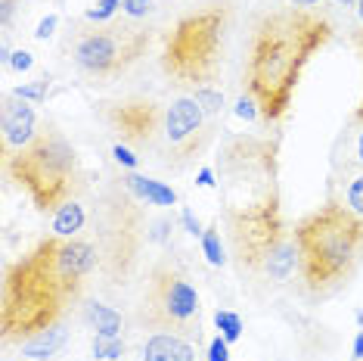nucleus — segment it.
<instances>
[{
  "label": "nucleus",
  "mask_w": 363,
  "mask_h": 361,
  "mask_svg": "<svg viewBox=\"0 0 363 361\" xmlns=\"http://www.w3.org/2000/svg\"><path fill=\"white\" fill-rule=\"evenodd\" d=\"M125 184H128V190L134 193L137 200H146V203H152V206H174V203H177V193L171 190L168 184H162V180L128 175Z\"/></svg>",
  "instance_id": "15"
},
{
  "label": "nucleus",
  "mask_w": 363,
  "mask_h": 361,
  "mask_svg": "<svg viewBox=\"0 0 363 361\" xmlns=\"http://www.w3.org/2000/svg\"><path fill=\"white\" fill-rule=\"evenodd\" d=\"M236 116L239 119H255V116H258V103H255L252 97H242L239 106H236Z\"/></svg>",
  "instance_id": "31"
},
{
  "label": "nucleus",
  "mask_w": 363,
  "mask_h": 361,
  "mask_svg": "<svg viewBox=\"0 0 363 361\" xmlns=\"http://www.w3.org/2000/svg\"><path fill=\"white\" fill-rule=\"evenodd\" d=\"M208 361H230V343L224 336H214L208 346Z\"/></svg>",
  "instance_id": "27"
},
{
  "label": "nucleus",
  "mask_w": 363,
  "mask_h": 361,
  "mask_svg": "<svg viewBox=\"0 0 363 361\" xmlns=\"http://www.w3.org/2000/svg\"><path fill=\"white\" fill-rule=\"evenodd\" d=\"M230 243L239 268L267 274L270 281H286L298 265V249L286 231L274 187L249 206L230 209Z\"/></svg>",
  "instance_id": "4"
},
{
  "label": "nucleus",
  "mask_w": 363,
  "mask_h": 361,
  "mask_svg": "<svg viewBox=\"0 0 363 361\" xmlns=\"http://www.w3.org/2000/svg\"><path fill=\"white\" fill-rule=\"evenodd\" d=\"M220 171L233 180L242 178H274V146L261 141H233L227 146L224 159H220Z\"/></svg>",
  "instance_id": "12"
},
{
  "label": "nucleus",
  "mask_w": 363,
  "mask_h": 361,
  "mask_svg": "<svg viewBox=\"0 0 363 361\" xmlns=\"http://www.w3.org/2000/svg\"><path fill=\"white\" fill-rule=\"evenodd\" d=\"M56 22H60V19H56V16H47V19L38 26L35 38H40V41H44V38H50V35H53V28H56Z\"/></svg>",
  "instance_id": "32"
},
{
  "label": "nucleus",
  "mask_w": 363,
  "mask_h": 361,
  "mask_svg": "<svg viewBox=\"0 0 363 361\" xmlns=\"http://www.w3.org/2000/svg\"><path fill=\"white\" fill-rule=\"evenodd\" d=\"M84 221H87L84 206H81L78 200H69L65 206L56 209L53 231H56V237H75V234L81 231V227H84Z\"/></svg>",
  "instance_id": "17"
},
{
  "label": "nucleus",
  "mask_w": 363,
  "mask_h": 361,
  "mask_svg": "<svg viewBox=\"0 0 363 361\" xmlns=\"http://www.w3.org/2000/svg\"><path fill=\"white\" fill-rule=\"evenodd\" d=\"M87 321L96 330V336H118L121 333V315L103 302H90L87 306Z\"/></svg>",
  "instance_id": "18"
},
{
  "label": "nucleus",
  "mask_w": 363,
  "mask_h": 361,
  "mask_svg": "<svg viewBox=\"0 0 363 361\" xmlns=\"http://www.w3.org/2000/svg\"><path fill=\"white\" fill-rule=\"evenodd\" d=\"M357 16H360V22H363V0H357Z\"/></svg>",
  "instance_id": "40"
},
{
  "label": "nucleus",
  "mask_w": 363,
  "mask_h": 361,
  "mask_svg": "<svg viewBox=\"0 0 363 361\" xmlns=\"http://www.w3.org/2000/svg\"><path fill=\"white\" fill-rule=\"evenodd\" d=\"M118 6H121V0H100V4H96L94 10H87V19H90V22H96V26H100V22H109Z\"/></svg>",
  "instance_id": "24"
},
{
  "label": "nucleus",
  "mask_w": 363,
  "mask_h": 361,
  "mask_svg": "<svg viewBox=\"0 0 363 361\" xmlns=\"http://www.w3.org/2000/svg\"><path fill=\"white\" fill-rule=\"evenodd\" d=\"M196 349L177 333H155L143 346V361H193Z\"/></svg>",
  "instance_id": "14"
},
{
  "label": "nucleus",
  "mask_w": 363,
  "mask_h": 361,
  "mask_svg": "<svg viewBox=\"0 0 363 361\" xmlns=\"http://www.w3.org/2000/svg\"><path fill=\"white\" fill-rule=\"evenodd\" d=\"M205 112L193 97H177L174 103L164 109V144L168 153L174 156H193V150H199V137L205 134Z\"/></svg>",
  "instance_id": "11"
},
{
  "label": "nucleus",
  "mask_w": 363,
  "mask_h": 361,
  "mask_svg": "<svg viewBox=\"0 0 363 361\" xmlns=\"http://www.w3.org/2000/svg\"><path fill=\"white\" fill-rule=\"evenodd\" d=\"M333 200L342 203L351 215L363 218V168L357 171V175L348 178V184H342V196H333Z\"/></svg>",
  "instance_id": "19"
},
{
  "label": "nucleus",
  "mask_w": 363,
  "mask_h": 361,
  "mask_svg": "<svg viewBox=\"0 0 363 361\" xmlns=\"http://www.w3.org/2000/svg\"><path fill=\"white\" fill-rule=\"evenodd\" d=\"M121 6H125V13H128V16H134V19H140V16L150 13L152 0H121Z\"/></svg>",
  "instance_id": "29"
},
{
  "label": "nucleus",
  "mask_w": 363,
  "mask_h": 361,
  "mask_svg": "<svg viewBox=\"0 0 363 361\" xmlns=\"http://www.w3.org/2000/svg\"><path fill=\"white\" fill-rule=\"evenodd\" d=\"M193 100L202 106L205 116H218L220 106H224V94L214 87H199V90H193Z\"/></svg>",
  "instance_id": "22"
},
{
  "label": "nucleus",
  "mask_w": 363,
  "mask_h": 361,
  "mask_svg": "<svg viewBox=\"0 0 363 361\" xmlns=\"http://www.w3.org/2000/svg\"><path fill=\"white\" fill-rule=\"evenodd\" d=\"M354 358L363 361V330H360L357 336H354Z\"/></svg>",
  "instance_id": "37"
},
{
  "label": "nucleus",
  "mask_w": 363,
  "mask_h": 361,
  "mask_svg": "<svg viewBox=\"0 0 363 361\" xmlns=\"http://www.w3.org/2000/svg\"><path fill=\"white\" fill-rule=\"evenodd\" d=\"M0 128H4V159H10L13 153H19L22 146H28L38 137V116L26 100H19V103L10 100L4 106Z\"/></svg>",
  "instance_id": "13"
},
{
  "label": "nucleus",
  "mask_w": 363,
  "mask_h": 361,
  "mask_svg": "<svg viewBox=\"0 0 363 361\" xmlns=\"http://www.w3.org/2000/svg\"><path fill=\"white\" fill-rule=\"evenodd\" d=\"M38 252L44 259L47 271H50V277L56 281V286L69 299L78 296L84 281L94 274L96 262H100L96 246L75 240V237H50V240H44L38 246Z\"/></svg>",
  "instance_id": "9"
},
{
  "label": "nucleus",
  "mask_w": 363,
  "mask_h": 361,
  "mask_svg": "<svg viewBox=\"0 0 363 361\" xmlns=\"http://www.w3.org/2000/svg\"><path fill=\"white\" fill-rule=\"evenodd\" d=\"M202 252H205V259H208L211 265H224V262H227L224 246H220V231H218V227H208V231H202Z\"/></svg>",
  "instance_id": "21"
},
{
  "label": "nucleus",
  "mask_w": 363,
  "mask_h": 361,
  "mask_svg": "<svg viewBox=\"0 0 363 361\" xmlns=\"http://www.w3.org/2000/svg\"><path fill=\"white\" fill-rule=\"evenodd\" d=\"M150 47V35L130 26H96L84 28L72 44V56L90 78H118Z\"/></svg>",
  "instance_id": "8"
},
{
  "label": "nucleus",
  "mask_w": 363,
  "mask_h": 361,
  "mask_svg": "<svg viewBox=\"0 0 363 361\" xmlns=\"http://www.w3.org/2000/svg\"><path fill=\"white\" fill-rule=\"evenodd\" d=\"M184 227H186V231H189V234H193V237H202L199 218H196V215H193V212H189V209H184Z\"/></svg>",
  "instance_id": "33"
},
{
  "label": "nucleus",
  "mask_w": 363,
  "mask_h": 361,
  "mask_svg": "<svg viewBox=\"0 0 363 361\" xmlns=\"http://www.w3.org/2000/svg\"><path fill=\"white\" fill-rule=\"evenodd\" d=\"M298 271L311 293H329L354 274L363 259V218L351 215L342 203L326 200L295 225Z\"/></svg>",
  "instance_id": "2"
},
{
  "label": "nucleus",
  "mask_w": 363,
  "mask_h": 361,
  "mask_svg": "<svg viewBox=\"0 0 363 361\" xmlns=\"http://www.w3.org/2000/svg\"><path fill=\"white\" fill-rule=\"evenodd\" d=\"M6 171L16 184L26 187L38 209H60L72 200L78 184V153L56 128H47L6 159Z\"/></svg>",
  "instance_id": "6"
},
{
  "label": "nucleus",
  "mask_w": 363,
  "mask_h": 361,
  "mask_svg": "<svg viewBox=\"0 0 363 361\" xmlns=\"http://www.w3.org/2000/svg\"><path fill=\"white\" fill-rule=\"evenodd\" d=\"M199 187H214V171L211 168H202L199 171Z\"/></svg>",
  "instance_id": "36"
},
{
  "label": "nucleus",
  "mask_w": 363,
  "mask_h": 361,
  "mask_svg": "<svg viewBox=\"0 0 363 361\" xmlns=\"http://www.w3.org/2000/svg\"><path fill=\"white\" fill-rule=\"evenodd\" d=\"M62 343H65V330L60 324H53V327H47V330H40V333L31 336V340L22 343V355H28V358H50L56 349H62Z\"/></svg>",
  "instance_id": "16"
},
{
  "label": "nucleus",
  "mask_w": 363,
  "mask_h": 361,
  "mask_svg": "<svg viewBox=\"0 0 363 361\" xmlns=\"http://www.w3.org/2000/svg\"><path fill=\"white\" fill-rule=\"evenodd\" d=\"M351 166L363 168V131L357 134V141H354V156H351Z\"/></svg>",
  "instance_id": "35"
},
{
  "label": "nucleus",
  "mask_w": 363,
  "mask_h": 361,
  "mask_svg": "<svg viewBox=\"0 0 363 361\" xmlns=\"http://www.w3.org/2000/svg\"><path fill=\"white\" fill-rule=\"evenodd\" d=\"M10 63H13V69H19V72H28L31 65H35V60H31V53H28V50H16V53H10Z\"/></svg>",
  "instance_id": "30"
},
{
  "label": "nucleus",
  "mask_w": 363,
  "mask_h": 361,
  "mask_svg": "<svg viewBox=\"0 0 363 361\" xmlns=\"http://www.w3.org/2000/svg\"><path fill=\"white\" fill-rule=\"evenodd\" d=\"M230 26H233L230 0H211L199 10L180 16L162 50L164 75L177 87H211L224 65Z\"/></svg>",
  "instance_id": "3"
},
{
  "label": "nucleus",
  "mask_w": 363,
  "mask_h": 361,
  "mask_svg": "<svg viewBox=\"0 0 363 361\" xmlns=\"http://www.w3.org/2000/svg\"><path fill=\"white\" fill-rule=\"evenodd\" d=\"M106 125L121 137V144L130 146H155L164 131V109L152 97H125L106 106Z\"/></svg>",
  "instance_id": "10"
},
{
  "label": "nucleus",
  "mask_w": 363,
  "mask_h": 361,
  "mask_svg": "<svg viewBox=\"0 0 363 361\" xmlns=\"http://www.w3.org/2000/svg\"><path fill=\"white\" fill-rule=\"evenodd\" d=\"M16 97H19V100H35V103H40L47 97V81H38V85H28V87H19V90H16Z\"/></svg>",
  "instance_id": "25"
},
{
  "label": "nucleus",
  "mask_w": 363,
  "mask_h": 361,
  "mask_svg": "<svg viewBox=\"0 0 363 361\" xmlns=\"http://www.w3.org/2000/svg\"><path fill=\"white\" fill-rule=\"evenodd\" d=\"M338 6H357V0H335Z\"/></svg>",
  "instance_id": "39"
},
{
  "label": "nucleus",
  "mask_w": 363,
  "mask_h": 361,
  "mask_svg": "<svg viewBox=\"0 0 363 361\" xmlns=\"http://www.w3.org/2000/svg\"><path fill=\"white\" fill-rule=\"evenodd\" d=\"M69 296L56 286L40 252H28L13 262L4 274V299H0V321L6 340L26 343L35 333L60 321Z\"/></svg>",
  "instance_id": "5"
},
{
  "label": "nucleus",
  "mask_w": 363,
  "mask_h": 361,
  "mask_svg": "<svg viewBox=\"0 0 363 361\" xmlns=\"http://www.w3.org/2000/svg\"><path fill=\"white\" fill-rule=\"evenodd\" d=\"M112 156H115V162H118V166H125V168H134L137 166V156L130 153L125 144H115L112 146Z\"/></svg>",
  "instance_id": "28"
},
{
  "label": "nucleus",
  "mask_w": 363,
  "mask_h": 361,
  "mask_svg": "<svg viewBox=\"0 0 363 361\" xmlns=\"http://www.w3.org/2000/svg\"><path fill=\"white\" fill-rule=\"evenodd\" d=\"M121 352H125V343L118 340V336H96L94 340V355L96 358H118Z\"/></svg>",
  "instance_id": "23"
},
{
  "label": "nucleus",
  "mask_w": 363,
  "mask_h": 361,
  "mask_svg": "<svg viewBox=\"0 0 363 361\" xmlns=\"http://www.w3.org/2000/svg\"><path fill=\"white\" fill-rule=\"evenodd\" d=\"M140 321L159 333L199 336V293L174 265H155L140 296Z\"/></svg>",
  "instance_id": "7"
},
{
  "label": "nucleus",
  "mask_w": 363,
  "mask_h": 361,
  "mask_svg": "<svg viewBox=\"0 0 363 361\" xmlns=\"http://www.w3.org/2000/svg\"><path fill=\"white\" fill-rule=\"evenodd\" d=\"M13 10H16V0H0V22H4V28L10 26Z\"/></svg>",
  "instance_id": "34"
},
{
  "label": "nucleus",
  "mask_w": 363,
  "mask_h": 361,
  "mask_svg": "<svg viewBox=\"0 0 363 361\" xmlns=\"http://www.w3.org/2000/svg\"><path fill=\"white\" fill-rule=\"evenodd\" d=\"M351 41H354V47H357V53H360V60H363V26L360 28H351ZM354 125H363V97H360L357 109H354Z\"/></svg>",
  "instance_id": "26"
},
{
  "label": "nucleus",
  "mask_w": 363,
  "mask_h": 361,
  "mask_svg": "<svg viewBox=\"0 0 363 361\" xmlns=\"http://www.w3.org/2000/svg\"><path fill=\"white\" fill-rule=\"evenodd\" d=\"M214 324H218V330L227 343H236L239 336H242V318H239L236 311H218V315H214Z\"/></svg>",
  "instance_id": "20"
},
{
  "label": "nucleus",
  "mask_w": 363,
  "mask_h": 361,
  "mask_svg": "<svg viewBox=\"0 0 363 361\" xmlns=\"http://www.w3.org/2000/svg\"><path fill=\"white\" fill-rule=\"evenodd\" d=\"M329 38L333 22L323 13L292 4L277 6L255 22L245 53V90L267 122H279L289 112L304 65L323 50Z\"/></svg>",
  "instance_id": "1"
},
{
  "label": "nucleus",
  "mask_w": 363,
  "mask_h": 361,
  "mask_svg": "<svg viewBox=\"0 0 363 361\" xmlns=\"http://www.w3.org/2000/svg\"><path fill=\"white\" fill-rule=\"evenodd\" d=\"M289 4L292 6H304V10H311L313 4H320V0H289Z\"/></svg>",
  "instance_id": "38"
}]
</instances>
